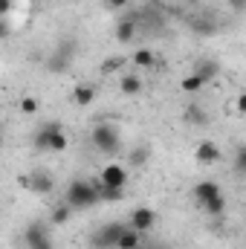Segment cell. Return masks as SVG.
<instances>
[{
	"mask_svg": "<svg viewBox=\"0 0 246 249\" xmlns=\"http://www.w3.org/2000/svg\"><path fill=\"white\" fill-rule=\"evenodd\" d=\"M32 142H35L38 151H53V154H58V151H64V148H70V139H67V133L61 130V122L41 124L38 133L32 136Z\"/></svg>",
	"mask_w": 246,
	"mask_h": 249,
	"instance_id": "6da1fadb",
	"label": "cell"
},
{
	"mask_svg": "<svg viewBox=\"0 0 246 249\" xmlns=\"http://www.w3.org/2000/svg\"><path fill=\"white\" fill-rule=\"evenodd\" d=\"M99 183H90V180H72L70 188H67V200L72 209H87L93 203H99Z\"/></svg>",
	"mask_w": 246,
	"mask_h": 249,
	"instance_id": "7a4b0ae2",
	"label": "cell"
},
{
	"mask_svg": "<svg viewBox=\"0 0 246 249\" xmlns=\"http://www.w3.org/2000/svg\"><path fill=\"white\" fill-rule=\"evenodd\" d=\"M90 139H93V148H99L102 154H116V151H119V145H122L119 130H116L113 124H107V122L96 124V127H93V133H90Z\"/></svg>",
	"mask_w": 246,
	"mask_h": 249,
	"instance_id": "3957f363",
	"label": "cell"
},
{
	"mask_svg": "<svg viewBox=\"0 0 246 249\" xmlns=\"http://www.w3.org/2000/svg\"><path fill=\"white\" fill-rule=\"evenodd\" d=\"M124 229H127V226H124V223H119V220H113V223H105L102 229H96V235H93V247H96V249H110V247H116Z\"/></svg>",
	"mask_w": 246,
	"mask_h": 249,
	"instance_id": "277c9868",
	"label": "cell"
},
{
	"mask_svg": "<svg viewBox=\"0 0 246 249\" xmlns=\"http://www.w3.org/2000/svg\"><path fill=\"white\" fill-rule=\"evenodd\" d=\"M99 183H102V186H113V188H124L127 186V168L119 165V162L105 165L102 174H99Z\"/></svg>",
	"mask_w": 246,
	"mask_h": 249,
	"instance_id": "5b68a950",
	"label": "cell"
},
{
	"mask_svg": "<svg viewBox=\"0 0 246 249\" xmlns=\"http://www.w3.org/2000/svg\"><path fill=\"white\" fill-rule=\"evenodd\" d=\"M23 244L29 249H53V241L47 235V229L41 223H29L26 232H23Z\"/></svg>",
	"mask_w": 246,
	"mask_h": 249,
	"instance_id": "8992f818",
	"label": "cell"
},
{
	"mask_svg": "<svg viewBox=\"0 0 246 249\" xmlns=\"http://www.w3.org/2000/svg\"><path fill=\"white\" fill-rule=\"evenodd\" d=\"M154 223H157V212L148 209V206H136V209L130 212V220H127V226H133V229H139V232L154 229Z\"/></svg>",
	"mask_w": 246,
	"mask_h": 249,
	"instance_id": "52a82bcc",
	"label": "cell"
},
{
	"mask_svg": "<svg viewBox=\"0 0 246 249\" xmlns=\"http://www.w3.org/2000/svg\"><path fill=\"white\" fill-rule=\"evenodd\" d=\"M194 160H197L200 165H214V162L220 160V145H217V142H211V139L200 142V145L194 148Z\"/></svg>",
	"mask_w": 246,
	"mask_h": 249,
	"instance_id": "ba28073f",
	"label": "cell"
},
{
	"mask_svg": "<svg viewBox=\"0 0 246 249\" xmlns=\"http://www.w3.org/2000/svg\"><path fill=\"white\" fill-rule=\"evenodd\" d=\"M191 194H194V200H197V203L203 206V203H209L211 197H217V194H223V188L217 186L214 180H200L197 186L191 188Z\"/></svg>",
	"mask_w": 246,
	"mask_h": 249,
	"instance_id": "9c48e42d",
	"label": "cell"
},
{
	"mask_svg": "<svg viewBox=\"0 0 246 249\" xmlns=\"http://www.w3.org/2000/svg\"><path fill=\"white\" fill-rule=\"evenodd\" d=\"M29 191H32V194H50V191H53V177H50L47 171H41V168L32 171V174H29Z\"/></svg>",
	"mask_w": 246,
	"mask_h": 249,
	"instance_id": "30bf717a",
	"label": "cell"
},
{
	"mask_svg": "<svg viewBox=\"0 0 246 249\" xmlns=\"http://www.w3.org/2000/svg\"><path fill=\"white\" fill-rule=\"evenodd\" d=\"M78 107H87V105H93V99H96V87L90 84V81H81V84H75V90H72V96H70Z\"/></svg>",
	"mask_w": 246,
	"mask_h": 249,
	"instance_id": "8fae6325",
	"label": "cell"
},
{
	"mask_svg": "<svg viewBox=\"0 0 246 249\" xmlns=\"http://www.w3.org/2000/svg\"><path fill=\"white\" fill-rule=\"evenodd\" d=\"M145 232H139V229H133V226H127L122 232V238H119V244H116V249H142V244H145V238H142Z\"/></svg>",
	"mask_w": 246,
	"mask_h": 249,
	"instance_id": "7c38bea8",
	"label": "cell"
},
{
	"mask_svg": "<svg viewBox=\"0 0 246 249\" xmlns=\"http://www.w3.org/2000/svg\"><path fill=\"white\" fill-rule=\"evenodd\" d=\"M133 38H136V20H133V18L119 20V23H116V41H119V44H130Z\"/></svg>",
	"mask_w": 246,
	"mask_h": 249,
	"instance_id": "4fadbf2b",
	"label": "cell"
},
{
	"mask_svg": "<svg viewBox=\"0 0 246 249\" xmlns=\"http://www.w3.org/2000/svg\"><path fill=\"white\" fill-rule=\"evenodd\" d=\"M142 87H145V84H142V78H139V75H133V72H127V75L119 78V90H122L124 96H139V93H142Z\"/></svg>",
	"mask_w": 246,
	"mask_h": 249,
	"instance_id": "5bb4252c",
	"label": "cell"
},
{
	"mask_svg": "<svg viewBox=\"0 0 246 249\" xmlns=\"http://www.w3.org/2000/svg\"><path fill=\"white\" fill-rule=\"evenodd\" d=\"M194 72L209 84L211 78H217V72H220V64L211 61V58H203V61H197V67H194Z\"/></svg>",
	"mask_w": 246,
	"mask_h": 249,
	"instance_id": "9a60e30c",
	"label": "cell"
},
{
	"mask_svg": "<svg viewBox=\"0 0 246 249\" xmlns=\"http://www.w3.org/2000/svg\"><path fill=\"white\" fill-rule=\"evenodd\" d=\"M203 212H206L209 217H220V214L226 212V197H223V194H217V197H211L209 203H203Z\"/></svg>",
	"mask_w": 246,
	"mask_h": 249,
	"instance_id": "2e32d148",
	"label": "cell"
},
{
	"mask_svg": "<svg viewBox=\"0 0 246 249\" xmlns=\"http://www.w3.org/2000/svg\"><path fill=\"white\" fill-rule=\"evenodd\" d=\"M203 87H206V81H203L197 72H191L188 78H183V81H180V90H183V93H200Z\"/></svg>",
	"mask_w": 246,
	"mask_h": 249,
	"instance_id": "e0dca14e",
	"label": "cell"
},
{
	"mask_svg": "<svg viewBox=\"0 0 246 249\" xmlns=\"http://www.w3.org/2000/svg\"><path fill=\"white\" fill-rule=\"evenodd\" d=\"M133 64H136V67H154V64H157V55H154L151 50L142 47V50L133 53Z\"/></svg>",
	"mask_w": 246,
	"mask_h": 249,
	"instance_id": "ac0fdd59",
	"label": "cell"
},
{
	"mask_svg": "<svg viewBox=\"0 0 246 249\" xmlns=\"http://www.w3.org/2000/svg\"><path fill=\"white\" fill-rule=\"evenodd\" d=\"M41 110V102L35 99V96H23L20 99V113H26V116H35Z\"/></svg>",
	"mask_w": 246,
	"mask_h": 249,
	"instance_id": "d6986e66",
	"label": "cell"
},
{
	"mask_svg": "<svg viewBox=\"0 0 246 249\" xmlns=\"http://www.w3.org/2000/svg\"><path fill=\"white\" fill-rule=\"evenodd\" d=\"M124 188H113V186H102V183H99V197H102V200H122L124 194H122Z\"/></svg>",
	"mask_w": 246,
	"mask_h": 249,
	"instance_id": "ffe728a7",
	"label": "cell"
},
{
	"mask_svg": "<svg viewBox=\"0 0 246 249\" xmlns=\"http://www.w3.org/2000/svg\"><path fill=\"white\" fill-rule=\"evenodd\" d=\"M185 119L194 122V124H206V113H203L197 105H188V107H185Z\"/></svg>",
	"mask_w": 246,
	"mask_h": 249,
	"instance_id": "44dd1931",
	"label": "cell"
},
{
	"mask_svg": "<svg viewBox=\"0 0 246 249\" xmlns=\"http://www.w3.org/2000/svg\"><path fill=\"white\" fill-rule=\"evenodd\" d=\"M70 212H72V206H70V203H61V206H58V209L53 212V223H67Z\"/></svg>",
	"mask_w": 246,
	"mask_h": 249,
	"instance_id": "7402d4cb",
	"label": "cell"
},
{
	"mask_svg": "<svg viewBox=\"0 0 246 249\" xmlns=\"http://www.w3.org/2000/svg\"><path fill=\"white\" fill-rule=\"evenodd\" d=\"M119 67H122V58H116V55H113V58H107V61L102 64V75H110V72H116Z\"/></svg>",
	"mask_w": 246,
	"mask_h": 249,
	"instance_id": "603a6c76",
	"label": "cell"
},
{
	"mask_svg": "<svg viewBox=\"0 0 246 249\" xmlns=\"http://www.w3.org/2000/svg\"><path fill=\"white\" fill-rule=\"evenodd\" d=\"M235 168H238L241 174H246V145H244V148H238V157H235Z\"/></svg>",
	"mask_w": 246,
	"mask_h": 249,
	"instance_id": "cb8c5ba5",
	"label": "cell"
},
{
	"mask_svg": "<svg viewBox=\"0 0 246 249\" xmlns=\"http://www.w3.org/2000/svg\"><path fill=\"white\" fill-rule=\"evenodd\" d=\"M235 110H238V113H244V116H246V93H241V96L235 99Z\"/></svg>",
	"mask_w": 246,
	"mask_h": 249,
	"instance_id": "d4e9b609",
	"label": "cell"
},
{
	"mask_svg": "<svg viewBox=\"0 0 246 249\" xmlns=\"http://www.w3.org/2000/svg\"><path fill=\"white\" fill-rule=\"evenodd\" d=\"M145 157H148V151H133L130 154V162H145Z\"/></svg>",
	"mask_w": 246,
	"mask_h": 249,
	"instance_id": "484cf974",
	"label": "cell"
},
{
	"mask_svg": "<svg viewBox=\"0 0 246 249\" xmlns=\"http://www.w3.org/2000/svg\"><path fill=\"white\" fill-rule=\"evenodd\" d=\"M229 6H232L235 12H244V9H246V0H229Z\"/></svg>",
	"mask_w": 246,
	"mask_h": 249,
	"instance_id": "4316f807",
	"label": "cell"
},
{
	"mask_svg": "<svg viewBox=\"0 0 246 249\" xmlns=\"http://www.w3.org/2000/svg\"><path fill=\"white\" fill-rule=\"evenodd\" d=\"M105 3H107L110 9H124V6H127V0H105Z\"/></svg>",
	"mask_w": 246,
	"mask_h": 249,
	"instance_id": "83f0119b",
	"label": "cell"
},
{
	"mask_svg": "<svg viewBox=\"0 0 246 249\" xmlns=\"http://www.w3.org/2000/svg\"><path fill=\"white\" fill-rule=\"evenodd\" d=\"M12 9V0H0V12H9Z\"/></svg>",
	"mask_w": 246,
	"mask_h": 249,
	"instance_id": "f1b7e54d",
	"label": "cell"
}]
</instances>
